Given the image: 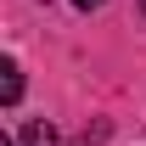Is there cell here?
<instances>
[{
	"label": "cell",
	"mask_w": 146,
	"mask_h": 146,
	"mask_svg": "<svg viewBox=\"0 0 146 146\" xmlns=\"http://www.w3.org/2000/svg\"><path fill=\"white\" fill-rule=\"evenodd\" d=\"M23 146H62V141H56V124H45V118H34V124L23 129Z\"/></svg>",
	"instance_id": "cell-1"
},
{
	"label": "cell",
	"mask_w": 146,
	"mask_h": 146,
	"mask_svg": "<svg viewBox=\"0 0 146 146\" xmlns=\"http://www.w3.org/2000/svg\"><path fill=\"white\" fill-rule=\"evenodd\" d=\"M0 73H6V79H0V96H6V107H11V101L23 96V68H17V62H6Z\"/></svg>",
	"instance_id": "cell-2"
},
{
	"label": "cell",
	"mask_w": 146,
	"mask_h": 146,
	"mask_svg": "<svg viewBox=\"0 0 146 146\" xmlns=\"http://www.w3.org/2000/svg\"><path fill=\"white\" fill-rule=\"evenodd\" d=\"M73 6H79V11H96V6H107V0H73Z\"/></svg>",
	"instance_id": "cell-3"
},
{
	"label": "cell",
	"mask_w": 146,
	"mask_h": 146,
	"mask_svg": "<svg viewBox=\"0 0 146 146\" xmlns=\"http://www.w3.org/2000/svg\"><path fill=\"white\" fill-rule=\"evenodd\" d=\"M0 146H17V141H0Z\"/></svg>",
	"instance_id": "cell-4"
},
{
	"label": "cell",
	"mask_w": 146,
	"mask_h": 146,
	"mask_svg": "<svg viewBox=\"0 0 146 146\" xmlns=\"http://www.w3.org/2000/svg\"><path fill=\"white\" fill-rule=\"evenodd\" d=\"M141 11H146V0H141Z\"/></svg>",
	"instance_id": "cell-5"
}]
</instances>
